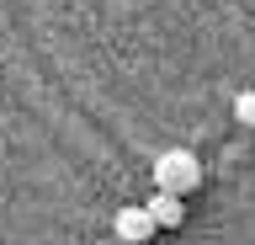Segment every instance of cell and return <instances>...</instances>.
<instances>
[{"label": "cell", "mask_w": 255, "mask_h": 245, "mask_svg": "<svg viewBox=\"0 0 255 245\" xmlns=\"http://www.w3.org/2000/svg\"><path fill=\"white\" fill-rule=\"evenodd\" d=\"M234 117L245 123V128H255V91H239L234 96Z\"/></svg>", "instance_id": "277c9868"}, {"label": "cell", "mask_w": 255, "mask_h": 245, "mask_svg": "<svg viewBox=\"0 0 255 245\" xmlns=\"http://www.w3.org/2000/svg\"><path fill=\"white\" fill-rule=\"evenodd\" d=\"M154 187L159 192H175V197H186L202 187V160L191 155V149H165L154 160Z\"/></svg>", "instance_id": "6da1fadb"}, {"label": "cell", "mask_w": 255, "mask_h": 245, "mask_svg": "<svg viewBox=\"0 0 255 245\" xmlns=\"http://www.w3.org/2000/svg\"><path fill=\"white\" fill-rule=\"evenodd\" d=\"M154 229H159V224H154V213H149V208H117V240L143 245Z\"/></svg>", "instance_id": "7a4b0ae2"}, {"label": "cell", "mask_w": 255, "mask_h": 245, "mask_svg": "<svg viewBox=\"0 0 255 245\" xmlns=\"http://www.w3.org/2000/svg\"><path fill=\"white\" fill-rule=\"evenodd\" d=\"M143 208L154 213V224H159V229H181V224H186V208H181V197H175V192H154Z\"/></svg>", "instance_id": "3957f363"}]
</instances>
